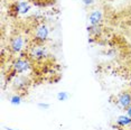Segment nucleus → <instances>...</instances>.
<instances>
[{
	"label": "nucleus",
	"mask_w": 131,
	"mask_h": 130,
	"mask_svg": "<svg viewBox=\"0 0 131 130\" xmlns=\"http://www.w3.org/2000/svg\"><path fill=\"white\" fill-rule=\"evenodd\" d=\"M115 123L120 128H126V127H131V118L127 114H121L115 119Z\"/></svg>",
	"instance_id": "1a4fd4ad"
},
{
	"label": "nucleus",
	"mask_w": 131,
	"mask_h": 130,
	"mask_svg": "<svg viewBox=\"0 0 131 130\" xmlns=\"http://www.w3.org/2000/svg\"><path fill=\"white\" fill-rule=\"evenodd\" d=\"M31 69V62L29 61V58H24L19 57L18 60H16L13 64V73L14 74H24V73L29 72Z\"/></svg>",
	"instance_id": "f257e3e1"
},
{
	"label": "nucleus",
	"mask_w": 131,
	"mask_h": 130,
	"mask_svg": "<svg viewBox=\"0 0 131 130\" xmlns=\"http://www.w3.org/2000/svg\"><path fill=\"white\" fill-rule=\"evenodd\" d=\"M102 27H101V25H89L88 27H86V31H88V34L90 35L92 38H97L101 36V34H102Z\"/></svg>",
	"instance_id": "6e6552de"
},
{
	"label": "nucleus",
	"mask_w": 131,
	"mask_h": 130,
	"mask_svg": "<svg viewBox=\"0 0 131 130\" xmlns=\"http://www.w3.org/2000/svg\"><path fill=\"white\" fill-rule=\"evenodd\" d=\"M126 114H127L128 117H130V118H131V105L126 110Z\"/></svg>",
	"instance_id": "2eb2a0df"
},
{
	"label": "nucleus",
	"mask_w": 131,
	"mask_h": 130,
	"mask_svg": "<svg viewBox=\"0 0 131 130\" xmlns=\"http://www.w3.org/2000/svg\"><path fill=\"white\" fill-rule=\"evenodd\" d=\"M15 86H16L18 90H21V89H25L27 86V80L23 76H17L15 79Z\"/></svg>",
	"instance_id": "9d476101"
},
{
	"label": "nucleus",
	"mask_w": 131,
	"mask_h": 130,
	"mask_svg": "<svg viewBox=\"0 0 131 130\" xmlns=\"http://www.w3.org/2000/svg\"><path fill=\"white\" fill-rule=\"evenodd\" d=\"M23 102V98L19 95V94H14L13 96L10 98V103L13 105H20Z\"/></svg>",
	"instance_id": "9b49d317"
},
{
	"label": "nucleus",
	"mask_w": 131,
	"mask_h": 130,
	"mask_svg": "<svg viewBox=\"0 0 131 130\" xmlns=\"http://www.w3.org/2000/svg\"><path fill=\"white\" fill-rule=\"evenodd\" d=\"M117 103L122 110H127L131 105V92H122L121 94H119Z\"/></svg>",
	"instance_id": "0eeeda50"
},
{
	"label": "nucleus",
	"mask_w": 131,
	"mask_h": 130,
	"mask_svg": "<svg viewBox=\"0 0 131 130\" xmlns=\"http://www.w3.org/2000/svg\"><path fill=\"white\" fill-rule=\"evenodd\" d=\"M96 0H82V4L85 6V7H92L93 5H95Z\"/></svg>",
	"instance_id": "ddd939ff"
},
{
	"label": "nucleus",
	"mask_w": 131,
	"mask_h": 130,
	"mask_svg": "<svg viewBox=\"0 0 131 130\" xmlns=\"http://www.w3.org/2000/svg\"><path fill=\"white\" fill-rule=\"evenodd\" d=\"M56 98H57L58 101H62V102L67 101V100L70 99V93L66 92V91H63V92H58L57 95H56Z\"/></svg>",
	"instance_id": "f8f14e48"
},
{
	"label": "nucleus",
	"mask_w": 131,
	"mask_h": 130,
	"mask_svg": "<svg viewBox=\"0 0 131 130\" xmlns=\"http://www.w3.org/2000/svg\"><path fill=\"white\" fill-rule=\"evenodd\" d=\"M30 9H31V6L27 0H18L15 4L14 11L16 15H26L30 11Z\"/></svg>",
	"instance_id": "39448f33"
},
{
	"label": "nucleus",
	"mask_w": 131,
	"mask_h": 130,
	"mask_svg": "<svg viewBox=\"0 0 131 130\" xmlns=\"http://www.w3.org/2000/svg\"><path fill=\"white\" fill-rule=\"evenodd\" d=\"M9 47L11 49V52L14 53H20L25 48V38L21 35H16L10 39Z\"/></svg>",
	"instance_id": "20e7f679"
},
{
	"label": "nucleus",
	"mask_w": 131,
	"mask_h": 130,
	"mask_svg": "<svg viewBox=\"0 0 131 130\" xmlns=\"http://www.w3.org/2000/svg\"><path fill=\"white\" fill-rule=\"evenodd\" d=\"M37 107L39 109H43V110H48V109L50 108V104L49 103H45V102H39L37 104Z\"/></svg>",
	"instance_id": "4468645a"
},
{
	"label": "nucleus",
	"mask_w": 131,
	"mask_h": 130,
	"mask_svg": "<svg viewBox=\"0 0 131 130\" xmlns=\"http://www.w3.org/2000/svg\"><path fill=\"white\" fill-rule=\"evenodd\" d=\"M49 32H50V29L46 24H44V23L39 24L36 27V30H35V40L37 43L44 44L48 39Z\"/></svg>",
	"instance_id": "f03ea898"
},
{
	"label": "nucleus",
	"mask_w": 131,
	"mask_h": 130,
	"mask_svg": "<svg viewBox=\"0 0 131 130\" xmlns=\"http://www.w3.org/2000/svg\"><path fill=\"white\" fill-rule=\"evenodd\" d=\"M29 56L36 61H44L49 56V52L46 46L44 45H37L34 46L29 52Z\"/></svg>",
	"instance_id": "7ed1b4c3"
},
{
	"label": "nucleus",
	"mask_w": 131,
	"mask_h": 130,
	"mask_svg": "<svg viewBox=\"0 0 131 130\" xmlns=\"http://www.w3.org/2000/svg\"><path fill=\"white\" fill-rule=\"evenodd\" d=\"M89 25H101L103 21V11L101 9L92 10L88 17Z\"/></svg>",
	"instance_id": "423d86ee"
},
{
	"label": "nucleus",
	"mask_w": 131,
	"mask_h": 130,
	"mask_svg": "<svg viewBox=\"0 0 131 130\" xmlns=\"http://www.w3.org/2000/svg\"><path fill=\"white\" fill-rule=\"evenodd\" d=\"M6 130H16V129H13V128H9V127H6L5 128Z\"/></svg>",
	"instance_id": "dca6fc26"
}]
</instances>
